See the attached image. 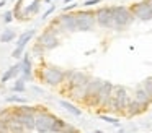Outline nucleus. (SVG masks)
Listing matches in <instances>:
<instances>
[{
  "label": "nucleus",
  "instance_id": "1",
  "mask_svg": "<svg viewBox=\"0 0 152 133\" xmlns=\"http://www.w3.org/2000/svg\"><path fill=\"white\" fill-rule=\"evenodd\" d=\"M131 99L132 97L128 94V91H126L124 86H119V84L115 86V84H113L111 97H110V101H108L105 109H108L110 112H124Z\"/></svg>",
  "mask_w": 152,
  "mask_h": 133
},
{
  "label": "nucleus",
  "instance_id": "2",
  "mask_svg": "<svg viewBox=\"0 0 152 133\" xmlns=\"http://www.w3.org/2000/svg\"><path fill=\"white\" fill-rule=\"evenodd\" d=\"M57 117L51 114L46 107L36 106V114H34V132L36 133H51L54 122Z\"/></svg>",
  "mask_w": 152,
  "mask_h": 133
},
{
  "label": "nucleus",
  "instance_id": "3",
  "mask_svg": "<svg viewBox=\"0 0 152 133\" xmlns=\"http://www.w3.org/2000/svg\"><path fill=\"white\" fill-rule=\"evenodd\" d=\"M64 78H66V71L59 67H54V65H46L39 71V80L53 88L64 84Z\"/></svg>",
  "mask_w": 152,
  "mask_h": 133
},
{
  "label": "nucleus",
  "instance_id": "4",
  "mask_svg": "<svg viewBox=\"0 0 152 133\" xmlns=\"http://www.w3.org/2000/svg\"><path fill=\"white\" fill-rule=\"evenodd\" d=\"M111 12H113V23H115V29H123L126 28L128 24H131V21L134 19L131 10L128 6H111Z\"/></svg>",
  "mask_w": 152,
  "mask_h": 133
},
{
  "label": "nucleus",
  "instance_id": "5",
  "mask_svg": "<svg viewBox=\"0 0 152 133\" xmlns=\"http://www.w3.org/2000/svg\"><path fill=\"white\" fill-rule=\"evenodd\" d=\"M95 21L98 26L105 29H115V23H113V12L111 6H102L95 12Z\"/></svg>",
  "mask_w": 152,
  "mask_h": 133
},
{
  "label": "nucleus",
  "instance_id": "6",
  "mask_svg": "<svg viewBox=\"0 0 152 133\" xmlns=\"http://www.w3.org/2000/svg\"><path fill=\"white\" fill-rule=\"evenodd\" d=\"M38 47L41 49V50H51V49L57 47L59 45V39H57V34L56 32H53L51 29H46V31H43L39 34V37H38Z\"/></svg>",
  "mask_w": 152,
  "mask_h": 133
},
{
  "label": "nucleus",
  "instance_id": "7",
  "mask_svg": "<svg viewBox=\"0 0 152 133\" xmlns=\"http://www.w3.org/2000/svg\"><path fill=\"white\" fill-rule=\"evenodd\" d=\"M102 84H103L102 80H96V78H95V80H92V78H90V81L87 83L85 96H83L82 102H85L87 106H90V107H95V99H96V94H98Z\"/></svg>",
  "mask_w": 152,
  "mask_h": 133
},
{
  "label": "nucleus",
  "instance_id": "8",
  "mask_svg": "<svg viewBox=\"0 0 152 133\" xmlns=\"http://www.w3.org/2000/svg\"><path fill=\"white\" fill-rule=\"evenodd\" d=\"M77 31H90L95 26V13L93 12H79L75 13Z\"/></svg>",
  "mask_w": 152,
  "mask_h": 133
},
{
  "label": "nucleus",
  "instance_id": "9",
  "mask_svg": "<svg viewBox=\"0 0 152 133\" xmlns=\"http://www.w3.org/2000/svg\"><path fill=\"white\" fill-rule=\"evenodd\" d=\"M129 10H131L132 16H136V18H139V19L147 21V19L152 18V6H151V3H149L147 0L134 3V5H132Z\"/></svg>",
  "mask_w": 152,
  "mask_h": 133
},
{
  "label": "nucleus",
  "instance_id": "10",
  "mask_svg": "<svg viewBox=\"0 0 152 133\" xmlns=\"http://www.w3.org/2000/svg\"><path fill=\"white\" fill-rule=\"evenodd\" d=\"M59 24L61 31H67V32H74L77 31V19H75V13H62L59 18L56 19Z\"/></svg>",
  "mask_w": 152,
  "mask_h": 133
},
{
  "label": "nucleus",
  "instance_id": "11",
  "mask_svg": "<svg viewBox=\"0 0 152 133\" xmlns=\"http://www.w3.org/2000/svg\"><path fill=\"white\" fill-rule=\"evenodd\" d=\"M111 91H113V84L110 83V81H103L102 88H100L98 94H96L95 107H103V109H105L108 101H110V97H111Z\"/></svg>",
  "mask_w": 152,
  "mask_h": 133
},
{
  "label": "nucleus",
  "instance_id": "12",
  "mask_svg": "<svg viewBox=\"0 0 152 133\" xmlns=\"http://www.w3.org/2000/svg\"><path fill=\"white\" fill-rule=\"evenodd\" d=\"M12 112H13V119L17 122H20L26 132H34V115L33 114H21L13 109H12Z\"/></svg>",
  "mask_w": 152,
  "mask_h": 133
},
{
  "label": "nucleus",
  "instance_id": "13",
  "mask_svg": "<svg viewBox=\"0 0 152 133\" xmlns=\"http://www.w3.org/2000/svg\"><path fill=\"white\" fill-rule=\"evenodd\" d=\"M134 101H137L141 106H144V107H149L152 104V97L149 96L147 93H145V89L139 84L137 88H136V91H134V97H132Z\"/></svg>",
  "mask_w": 152,
  "mask_h": 133
},
{
  "label": "nucleus",
  "instance_id": "14",
  "mask_svg": "<svg viewBox=\"0 0 152 133\" xmlns=\"http://www.w3.org/2000/svg\"><path fill=\"white\" fill-rule=\"evenodd\" d=\"M145 109H147V107L141 106L137 101L131 99V101H129V104H128V107H126V110H124V114L128 117H136V115H139V114L145 112Z\"/></svg>",
  "mask_w": 152,
  "mask_h": 133
},
{
  "label": "nucleus",
  "instance_id": "15",
  "mask_svg": "<svg viewBox=\"0 0 152 133\" xmlns=\"http://www.w3.org/2000/svg\"><path fill=\"white\" fill-rule=\"evenodd\" d=\"M23 60H21L20 63V71L23 73V80H30L31 78V70H33V67H31V62H30V57H28V54H23Z\"/></svg>",
  "mask_w": 152,
  "mask_h": 133
},
{
  "label": "nucleus",
  "instance_id": "16",
  "mask_svg": "<svg viewBox=\"0 0 152 133\" xmlns=\"http://www.w3.org/2000/svg\"><path fill=\"white\" fill-rule=\"evenodd\" d=\"M59 106L62 107V109H66L67 112H70L72 115H75V117H80V115H82V110H80L77 106H74L72 102H69V101L61 99V101H59Z\"/></svg>",
  "mask_w": 152,
  "mask_h": 133
},
{
  "label": "nucleus",
  "instance_id": "17",
  "mask_svg": "<svg viewBox=\"0 0 152 133\" xmlns=\"http://www.w3.org/2000/svg\"><path fill=\"white\" fill-rule=\"evenodd\" d=\"M18 73H20V63H17V65H13V67L8 68V70L4 73V76H2V80H0V81H2V83H7V81L12 80V78L17 76Z\"/></svg>",
  "mask_w": 152,
  "mask_h": 133
},
{
  "label": "nucleus",
  "instance_id": "18",
  "mask_svg": "<svg viewBox=\"0 0 152 133\" xmlns=\"http://www.w3.org/2000/svg\"><path fill=\"white\" fill-rule=\"evenodd\" d=\"M34 36V29H30V31H26V32H23V34L18 37V41L15 42L17 45H21V47H25V45L28 44V42L31 41V37Z\"/></svg>",
  "mask_w": 152,
  "mask_h": 133
},
{
  "label": "nucleus",
  "instance_id": "19",
  "mask_svg": "<svg viewBox=\"0 0 152 133\" xmlns=\"http://www.w3.org/2000/svg\"><path fill=\"white\" fill-rule=\"evenodd\" d=\"M13 110L17 112H21V114H36V106H26V104H20V106L13 107Z\"/></svg>",
  "mask_w": 152,
  "mask_h": 133
},
{
  "label": "nucleus",
  "instance_id": "20",
  "mask_svg": "<svg viewBox=\"0 0 152 133\" xmlns=\"http://www.w3.org/2000/svg\"><path fill=\"white\" fill-rule=\"evenodd\" d=\"M66 125H67V122H64L62 119H59V117H57L56 122H54V125H53V128H51V133H61Z\"/></svg>",
  "mask_w": 152,
  "mask_h": 133
},
{
  "label": "nucleus",
  "instance_id": "21",
  "mask_svg": "<svg viewBox=\"0 0 152 133\" xmlns=\"http://www.w3.org/2000/svg\"><path fill=\"white\" fill-rule=\"evenodd\" d=\"M39 0H33V2L30 3V5L25 8V12H23V16L25 15H31V13H36L38 12V8H39Z\"/></svg>",
  "mask_w": 152,
  "mask_h": 133
},
{
  "label": "nucleus",
  "instance_id": "22",
  "mask_svg": "<svg viewBox=\"0 0 152 133\" xmlns=\"http://www.w3.org/2000/svg\"><path fill=\"white\" fill-rule=\"evenodd\" d=\"M13 39H15V32L12 29H5L0 36V42H12Z\"/></svg>",
  "mask_w": 152,
  "mask_h": 133
},
{
  "label": "nucleus",
  "instance_id": "23",
  "mask_svg": "<svg viewBox=\"0 0 152 133\" xmlns=\"http://www.w3.org/2000/svg\"><path fill=\"white\" fill-rule=\"evenodd\" d=\"M12 91L13 93H25V80L23 78H18L15 81V84L12 86Z\"/></svg>",
  "mask_w": 152,
  "mask_h": 133
},
{
  "label": "nucleus",
  "instance_id": "24",
  "mask_svg": "<svg viewBox=\"0 0 152 133\" xmlns=\"http://www.w3.org/2000/svg\"><path fill=\"white\" fill-rule=\"evenodd\" d=\"M142 88L145 89V93L149 94V96L152 97V76H149V78H145L144 81H142V84H141Z\"/></svg>",
  "mask_w": 152,
  "mask_h": 133
},
{
  "label": "nucleus",
  "instance_id": "25",
  "mask_svg": "<svg viewBox=\"0 0 152 133\" xmlns=\"http://www.w3.org/2000/svg\"><path fill=\"white\" fill-rule=\"evenodd\" d=\"M7 102H17V104H26V99L25 97H21V96H17V94H12V96H8L7 99Z\"/></svg>",
  "mask_w": 152,
  "mask_h": 133
},
{
  "label": "nucleus",
  "instance_id": "26",
  "mask_svg": "<svg viewBox=\"0 0 152 133\" xmlns=\"http://www.w3.org/2000/svg\"><path fill=\"white\" fill-rule=\"evenodd\" d=\"M23 52H25V47H21V45H17V47H15V50L12 52V57H13V58H20L21 55H23Z\"/></svg>",
  "mask_w": 152,
  "mask_h": 133
},
{
  "label": "nucleus",
  "instance_id": "27",
  "mask_svg": "<svg viewBox=\"0 0 152 133\" xmlns=\"http://www.w3.org/2000/svg\"><path fill=\"white\" fill-rule=\"evenodd\" d=\"M100 119H102V120H105V122H108V123H113V125H118V123H119V120L116 119V117H110V115H100Z\"/></svg>",
  "mask_w": 152,
  "mask_h": 133
},
{
  "label": "nucleus",
  "instance_id": "28",
  "mask_svg": "<svg viewBox=\"0 0 152 133\" xmlns=\"http://www.w3.org/2000/svg\"><path fill=\"white\" fill-rule=\"evenodd\" d=\"M61 133H80V130H79V128H75L74 125H69V123H67V125L64 127V130H62Z\"/></svg>",
  "mask_w": 152,
  "mask_h": 133
},
{
  "label": "nucleus",
  "instance_id": "29",
  "mask_svg": "<svg viewBox=\"0 0 152 133\" xmlns=\"http://www.w3.org/2000/svg\"><path fill=\"white\" fill-rule=\"evenodd\" d=\"M54 10H56V6H54V5H51V8H48V10H46V12H44V13H43V16H41V18H43V19H44V18H48V16H49V15H51V13H53V12H54Z\"/></svg>",
  "mask_w": 152,
  "mask_h": 133
},
{
  "label": "nucleus",
  "instance_id": "30",
  "mask_svg": "<svg viewBox=\"0 0 152 133\" xmlns=\"http://www.w3.org/2000/svg\"><path fill=\"white\" fill-rule=\"evenodd\" d=\"M74 8H77V3H72V5H67V6H64L62 13H70Z\"/></svg>",
  "mask_w": 152,
  "mask_h": 133
},
{
  "label": "nucleus",
  "instance_id": "31",
  "mask_svg": "<svg viewBox=\"0 0 152 133\" xmlns=\"http://www.w3.org/2000/svg\"><path fill=\"white\" fill-rule=\"evenodd\" d=\"M96 3H100V0H87L83 2V6H95Z\"/></svg>",
  "mask_w": 152,
  "mask_h": 133
},
{
  "label": "nucleus",
  "instance_id": "32",
  "mask_svg": "<svg viewBox=\"0 0 152 133\" xmlns=\"http://www.w3.org/2000/svg\"><path fill=\"white\" fill-rule=\"evenodd\" d=\"M4 16H5V18H4V19H5V23H10L12 19H13V12H7Z\"/></svg>",
  "mask_w": 152,
  "mask_h": 133
},
{
  "label": "nucleus",
  "instance_id": "33",
  "mask_svg": "<svg viewBox=\"0 0 152 133\" xmlns=\"http://www.w3.org/2000/svg\"><path fill=\"white\" fill-rule=\"evenodd\" d=\"M7 130H8V128H7V123L0 119V132H7Z\"/></svg>",
  "mask_w": 152,
  "mask_h": 133
},
{
  "label": "nucleus",
  "instance_id": "34",
  "mask_svg": "<svg viewBox=\"0 0 152 133\" xmlns=\"http://www.w3.org/2000/svg\"><path fill=\"white\" fill-rule=\"evenodd\" d=\"M5 5V0H2V2H0V6H4Z\"/></svg>",
  "mask_w": 152,
  "mask_h": 133
},
{
  "label": "nucleus",
  "instance_id": "35",
  "mask_svg": "<svg viewBox=\"0 0 152 133\" xmlns=\"http://www.w3.org/2000/svg\"><path fill=\"white\" fill-rule=\"evenodd\" d=\"M70 2H74V0H64V3H70Z\"/></svg>",
  "mask_w": 152,
  "mask_h": 133
},
{
  "label": "nucleus",
  "instance_id": "36",
  "mask_svg": "<svg viewBox=\"0 0 152 133\" xmlns=\"http://www.w3.org/2000/svg\"><path fill=\"white\" fill-rule=\"evenodd\" d=\"M95 133H105V132H102V130H95Z\"/></svg>",
  "mask_w": 152,
  "mask_h": 133
}]
</instances>
